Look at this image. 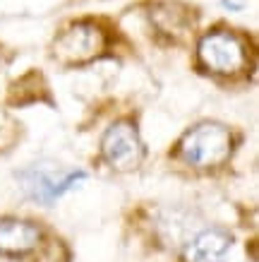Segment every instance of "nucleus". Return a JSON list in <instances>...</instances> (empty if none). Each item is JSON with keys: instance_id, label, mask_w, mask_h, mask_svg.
I'll list each match as a JSON object with an SVG mask.
<instances>
[{"instance_id": "f257e3e1", "label": "nucleus", "mask_w": 259, "mask_h": 262, "mask_svg": "<svg viewBox=\"0 0 259 262\" xmlns=\"http://www.w3.org/2000/svg\"><path fill=\"white\" fill-rule=\"evenodd\" d=\"M79 181H84V171L55 166L51 161L34 164L19 173V183H22L24 192L41 205H53L55 200L67 190H72Z\"/></svg>"}, {"instance_id": "f03ea898", "label": "nucleus", "mask_w": 259, "mask_h": 262, "mask_svg": "<svg viewBox=\"0 0 259 262\" xmlns=\"http://www.w3.org/2000/svg\"><path fill=\"white\" fill-rule=\"evenodd\" d=\"M180 151L195 166H216L230 154V133L219 123H202L185 135Z\"/></svg>"}, {"instance_id": "7ed1b4c3", "label": "nucleus", "mask_w": 259, "mask_h": 262, "mask_svg": "<svg viewBox=\"0 0 259 262\" xmlns=\"http://www.w3.org/2000/svg\"><path fill=\"white\" fill-rule=\"evenodd\" d=\"M103 51V32L94 24H72L55 39L53 53L63 63H86Z\"/></svg>"}, {"instance_id": "20e7f679", "label": "nucleus", "mask_w": 259, "mask_h": 262, "mask_svg": "<svg viewBox=\"0 0 259 262\" xmlns=\"http://www.w3.org/2000/svg\"><path fill=\"white\" fill-rule=\"evenodd\" d=\"M103 157L115 171H132L142 164L144 147L139 142V135L130 123H115L108 127V133L103 135Z\"/></svg>"}, {"instance_id": "39448f33", "label": "nucleus", "mask_w": 259, "mask_h": 262, "mask_svg": "<svg viewBox=\"0 0 259 262\" xmlns=\"http://www.w3.org/2000/svg\"><path fill=\"white\" fill-rule=\"evenodd\" d=\"M199 58L211 72L233 75L245 65V48L233 34L214 32L199 43Z\"/></svg>"}, {"instance_id": "423d86ee", "label": "nucleus", "mask_w": 259, "mask_h": 262, "mask_svg": "<svg viewBox=\"0 0 259 262\" xmlns=\"http://www.w3.org/2000/svg\"><path fill=\"white\" fill-rule=\"evenodd\" d=\"M230 248H233L230 233L221 229L202 231L185 248V262H226Z\"/></svg>"}, {"instance_id": "0eeeda50", "label": "nucleus", "mask_w": 259, "mask_h": 262, "mask_svg": "<svg viewBox=\"0 0 259 262\" xmlns=\"http://www.w3.org/2000/svg\"><path fill=\"white\" fill-rule=\"evenodd\" d=\"M41 231L29 222L19 219H5L0 222V253L24 255L39 246Z\"/></svg>"}, {"instance_id": "6e6552de", "label": "nucleus", "mask_w": 259, "mask_h": 262, "mask_svg": "<svg viewBox=\"0 0 259 262\" xmlns=\"http://www.w3.org/2000/svg\"><path fill=\"white\" fill-rule=\"evenodd\" d=\"M223 5L230 10H243L247 5V0H223Z\"/></svg>"}]
</instances>
